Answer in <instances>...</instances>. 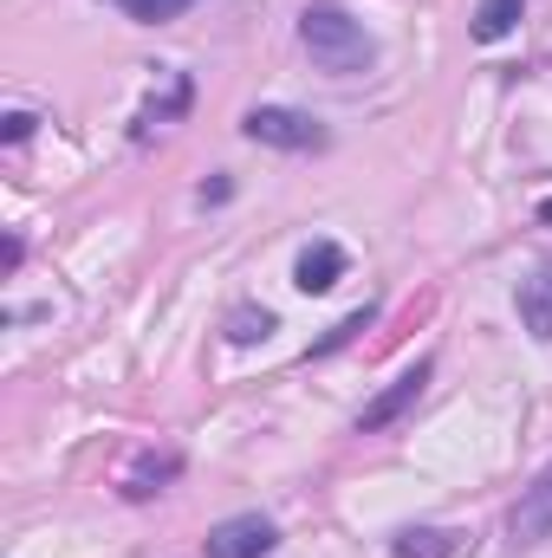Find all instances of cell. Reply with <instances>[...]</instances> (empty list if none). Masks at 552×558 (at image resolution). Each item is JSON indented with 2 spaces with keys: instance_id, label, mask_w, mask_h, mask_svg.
I'll use <instances>...</instances> for the list:
<instances>
[{
  "instance_id": "1",
  "label": "cell",
  "mask_w": 552,
  "mask_h": 558,
  "mask_svg": "<svg viewBox=\"0 0 552 558\" xmlns=\"http://www.w3.org/2000/svg\"><path fill=\"white\" fill-rule=\"evenodd\" d=\"M299 46H305L312 65L332 72V78H358V72L377 65V39L364 33V20H351V13L332 7V0H312V7L299 13Z\"/></svg>"
},
{
  "instance_id": "2",
  "label": "cell",
  "mask_w": 552,
  "mask_h": 558,
  "mask_svg": "<svg viewBox=\"0 0 552 558\" xmlns=\"http://www.w3.org/2000/svg\"><path fill=\"white\" fill-rule=\"evenodd\" d=\"M241 131H248L254 143H267V149H319V143H325L319 118L286 111V105H261V111H248V118H241Z\"/></svg>"
},
{
  "instance_id": "3",
  "label": "cell",
  "mask_w": 552,
  "mask_h": 558,
  "mask_svg": "<svg viewBox=\"0 0 552 558\" xmlns=\"http://www.w3.org/2000/svg\"><path fill=\"white\" fill-rule=\"evenodd\" d=\"M279 546V526L267 513H235L221 526H208V558H267Z\"/></svg>"
},
{
  "instance_id": "4",
  "label": "cell",
  "mask_w": 552,
  "mask_h": 558,
  "mask_svg": "<svg viewBox=\"0 0 552 558\" xmlns=\"http://www.w3.org/2000/svg\"><path fill=\"white\" fill-rule=\"evenodd\" d=\"M507 533H514V546H540V539H552V461L533 474V487L520 494Z\"/></svg>"
},
{
  "instance_id": "5",
  "label": "cell",
  "mask_w": 552,
  "mask_h": 558,
  "mask_svg": "<svg viewBox=\"0 0 552 558\" xmlns=\"http://www.w3.org/2000/svg\"><path fill=\"white\" fill-rule=\"evenodd\" d=\"M422 384H429V364H410V371H404V377H397V384L377 397V403H364V416H358V435H377V428H391V422H397V416H404V410L416 403V397H422Z\"/></svg>"
},
{
  "instance_id": "6",
  "label": "cell",
  "mask_w": 552,
  "mask_h": 558,
  "mask_svg": "<svg viewBox=\"0 0 552 558\" xmlns=\"http://www.w3.org/2000/svg\"><path fill=\"white\" fill-rule=\"evenodd\" d=\"M345 279V247L338 241H312L305 254H299V267H292V286L299 292H332Z\"/></svg>"
},
{
  "instance_id": "7",
  "label": "cell",
  "mask_w": 552,
  "mask_h": 558,
  "mask_svg": "<svg viewBox=\"0 0 552 558\" xmlns=\"http://www.w3.org/2000/svg\"><path fill=\"white\" fill-rule=\"evenodd\" d=\"M520 318H527V331L540 344H552V267L533 279H520Z\"/></svg>"
},
{
  "instance_id": "8",
  "label": "cell",
  "mask_w": 552,
  "mask_h": 558,
  "mask_svg": "<svg viewBox=\"0 0 552 558\" xmlns=\"http://www.w3.org/2000/svg\"><path fill=\"white\" fill-rule=\"evenodd\" d=\"M520 7H527V0H481V7H475V39H481V46L507 39V33L520 26Z\"/></svg>"
},
{
  "instance_id": "9",
  "label": "cell",
  "mask_w": 552,
  "mask_h": 558,
  "mask_svg": "<svg viewBox=\"0 0 552 558\" xmlns=\"http://www.w3.org/2000/svg\"><path fill=\"white\" fill-rule=\"evenodd\" d=\"M182 111H189V78H176L169 98H149V105H143L137 111V137H149L156 124H169V118H182Z\"/></svg>"
},
{
  "instance_id": "10",
  "label": "cell",
  "mask_w": 552,
  "mask_h": 558,
  "mask_svg": "<svg viewBox=\"0 0 552 558\" xmlns=\"http://www.w3.org/2000/svg\"><path fill=\"white\" fill-rule=\"evenodd\" d=\"M448 553H455V533H435V526L397 533V558H448Z\"/></svg>"
},
{
  "instance_id": "11",
  "label": "cell",
  "mask_w": 552,
  "mask_h": 558,
  "mask_svg": "<svg viewBox=\"0 0 552 558\" xmlns=\"http://www.w3.org/2000/svg\"><path fill=\"white\" fill-rule=\"evenodd\" d=\"M274 331V312L267 305H241V312H228V338L235 344H261Z\"/></svg>"
},
{
  "instance_id": "12",
  "label": "cell",
  "mask_w": 552,
  "mask_h": 558,
  "mask_svg": "<svg viewBox=\"0 0 552 558\" xmlns=\"http://www.w3.org/2000/svg\"><path fill=\"white\" fill-rule=\"evenodd\" d=\"M176 468H182L176 454H163V461H143L137 474H131V487H124V494H131V500H149V494H156V487H163V481H169Z\"/></svg>"
},
{
  "instance_id": "13",
  "label": "cell",
  "mask_w": 552,
  "mask_h": 558,
  "mask_svg": "<svg viewBox=\"0 0 552 558\" xmlns=\"http://www.w3.org/2000/svg\"><path fill=\"white\" fill-rule=\"evenodd\" d=\"M131 20H143V26H163V20H176V13H189L195 0H118Z\"/></svg>"
},
{
  "instance_id": "14",
  "label": "cell",
  "mask_w": 552,
  "mask_h": 558,
  "mask_svg": "<svg viewBox=\"0 0 552 558\" xmlns=\"http://www.w3.org/2000/svg\"><path fill=\"white\" fill-rule=\"evenodd\" d=\"M371 318H377V305H364V312H351L345 325H332V338H319V344H312V357H332V351H338V344H351V338H358V331H364Z\"/></svg>"
},
{
  "instance_id": "15",
  "label": "cell",
  "mask_w": 552,
  "mask_h": 558,
  "mask_svg": "<svg viewBox=\"0 0 552 558\" xmlns=\"http://www.w3.org/2000/svg\"><path fill=\"white\" fill-rule=\"evenodd\" d=\"M0 137H7V143L33 137V111H7V124H0Z\"/></svg>"
},
{
  "instance_id": "16",
  "label": "cell",
  "mask_w": 552,
  "mask_h": 558,
  "mask_svg": "<svg viewBox=\"0 0 552 558\" xmlns=\"http://www.w3.org/2000/svg\"><path fill=\"white\" fill-rule=\"evenodd\" d=\"M540 221H552V202H540Z\"/></svg>"
}]
</instances>
